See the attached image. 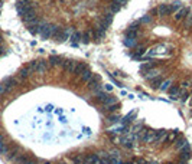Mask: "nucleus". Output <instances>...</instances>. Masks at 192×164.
Here are the masks:
<instances>
[{
	"label": "nucleus",
	"mask_w": 192,
	"mask_h": 164,
	"mask_svg": "<svg viewBox=\"0 0 192 164\" xmlns=\"http://www.w3.org/2000/svg\"><path fill=\"white\" fill-rule=\"evenodd\" d=\"M192 10L189 7H185V6H182V7H179L175 13H173V20L175 22H181V20H185L186 19V16L191 13Z\"/></svg>",
	"instance_id": "f03ea898"
},
{
	"label": "nucleus",
	"mask_w": 192,
	"mask_h": 164,
	"mask_svg": "<svg viewBox=\"0 0 192 164\" xmlns=\"http://www.w3.org/2000/svg\"><path fill=\"white\" fill-rule=\"evenodd\" d=\"M172 82H173V78H163L162 82H160V85L157 86V89L162 91V92H166L169 89V86L172 85Z\"/></svg>",
	"instance_id": "39448f33"
},
{
	"label": "nucleus",
	"mask_w": 192,
	"mask_h": 164,
	"mask_svg": "<svg viewBox=\"0 0 192 164\" xmlns=\"http://www.w3.org/2000/svg\"><path fill=\"white\" fill-rule=\"evenodd\" d=\"M17 3H20V4H29V3H32V0H17Z\"/></svg>",
	"instance_id": "4468645a"
},
{
	"label": "nucleus",
	"mask_w": 192,
	"mask_h": 164,
	"mask_svg": "<svg viewBox=\"0 0 192 164\" xmlns=\"http://www.w3.org/2000/svg\"><path fill=\"white\" fill-rule=\"evenodd\" d=\"M62 62H64V58H61V56H58V55H52V56H49V59H48V63H49L51 68H61Z\"/></svg>",
	"instance_id": "20e7f679"
},
{
	"label": "nucleus",
	"mask_w": 192,
	"mask_h": 164,
	"mask_svg": "<svg viewBox=\"0 0 192 164\" xmlns=\"http://www.w3.org/2000/svg\"><path fill=\"white\" fill-rule=\"evenodd\" d=\"M162 79H163V76H162V75H157V76L152 78V79L149 81V83H150V86H152V88H157V86L160 85Z\"/></svg>",
	"instance_id": "f8f14e48"
},
{
	"label": "nucleus",
	"mask_w": 192,
	"mask_h": 164,
	"mask_svg": "<svg viewBox=\"0 0 192 164\" xmlns=\"http://www.w3.org/2000/svg\"><path fill=\"white\" fill-rule=\"evenodd\" d=\"M1 41H3V38H1V36H0V43H1Z\"/></svg>",
	"instance_id": "dca6fc26"
},
{
	"label": "nucleus",
	"mask_w": 192,
	"mask_h": 164,
	"mask_svg": "<svg viewBox=\"0 0 192 164\" xmlns=\"http://www.w3.org/2000/svg\"><path fill=\"white\" fill-rule=\"evenodd\" d=\"M153 68H156V63H153V62H146V63H143V65L140 66V72L145 74V72H147V71H150V69H153Z\"/></svg>",
	"instance_id": "9d476101"
},
{
	"label": "nucleus",
	"mask_w": 192,
	"mask_h": 164,
	"mask_svg": "<svg viewBox=\"0 0 192 164\" xmlns=\"http://www.w3.org/2000/svg\"><path fill=\"white\" fill-rule=\"evenodd\" d=\"M100 23H101V26H104L106 29H109V26H111V23H113V13L109 12V10H106V13L100 17Z\"/></svg>",
	"instance_id": "7ed1b4c3"
},
{
	"label": "nucleus",
	"mask_w": 192,
	"mask_h": 164,
	"mask_svg": "<svg viewBox=\"0 0 192 164\" xmlns=\"http://www.w3.org/2000/svg\"><path fill=\"white\" fill-rule=\"evenodd\" d=\"M123 45L126 48H134L137 45V39H131V38H124L123 39Z\"/></svg>",
	"instance_id": "9b49d317"
},
{
	"label": "nucleus",
	"mask_w": 192,
	"mask_h": 164,
	"mask_svg": "<svg viewBox=\"0 0 192 164\" xmlns=\"http://www.w3.org/2000/svg\"><path fill=\"white\" fill-rule=\"evenodd\" d=\"M91 41H93V32H91V29L82 32V39H81V42L82 43H90Z\"/></svg>",
	"instance_id": "6e6552de"
},
{
	"label": "nucleus",
	"mask_w": 192,
	"mask_h": 164,
	"mask_svg": "<svg viewBox=\"0 0 192 164\" xmlns=\"http://www.w3.org/2000/svg\"><path fill=\"white\" fill-rule=\"evenodd\" d=\"M143 53H146V48H145V45H139V43H137V45L133 48V56L139 59V58H142Z\"/></svg>",
	"instance_id": "423d86ee"
},
{
	"label": "nucleus",
	"mask_w": 192,
	"mask_h": 164,
	"mask_svg": "<svg viewBox=\"0 0 192 164\" xmlns=\"http://www.w3.org/2000/svg\"><path fill=\"white\" fill-rule=\"evenodd\" d=\"M179 7H182L179 3H173V4H166V3H165V4H159V6L154 9V12H156L159 16H162V17H163V16L170 14L172 12H176Z\"/></svg>",
	"instance_id": "f257e3e1"
},
{
	"label": "nucleus",
	"mask_w": 192,
	"mask_h": 164,
	"mask_svg": "<svg viewBox=\"0 0 192 164\" xmlns=\"http://www.w3.org/2000/svg\"><path fill=\"white\" fill-rule=\"evenodd\" d=\"M139 23H146V25H149V23H152V17H150L149 14H146V16H143V17L139 20Z\"/></svg>",
	"instance_id": "ddd939ff"
},
{
	"label": "nucleus",
	"mask_w": 192,
	"mask_h": 164,
	"mask_svg": "<svg viewBox=\"0 0 192 164\" xmlns=\"http://www.w3.org/2000/svg\"><path fill=\"white\" fill-rule=\"evenodd\" d=\"M1 53H3V48L0 46V55H1Z\"/></svg>",
	"instance_id": "2eb2a0df"
},
{
	"label": "nucleus",
	"mask_w": 192,
	"mask_h": 164,
	"mask_svg": "<svg viewBox=\"0 0 192 164\" xmlns=\"http://www.w3.org/2000/svg\"><path fill=\"white\" fill-rule=\"evenodd\" d=\"M191 19H192V12H191Z\"/></svg>",
	"instance_id": "f3484780"
},
{
	"label": "nucleus",
	"mask_w": 192,
	"mask_h": 164,
	"mask_svg": "<svg viewBox=\"0 0 192 164\" xmlns=\"http://www.w3.org/2000/svg\"><path fill=\"white\" fill-rule=\"evenodd\" d=\"M70 38H71V29H64V30L61 32V35H59L58 41H59V42H65V41H68Z\"/></svg>",
	"instance_id": "1a4fd4ad"
},
{
	"label": "nucleus",
	"mask_w": 192,
	"mask_h": 164,
	"mask_svg": "<svg viewBox=\"0 0 192 164\" xmlns=\"http://www.w3.org/2000/svg\"><path fill=\"white\" fill-rule=\"evenodd\" d=\"M70 39L72 41V45H77L78 42H81V39H82V32L74 30V32L71 33V38H70Z\"/></svg>",
	"instance_id": "0eeeda50"
}]
</instances>
